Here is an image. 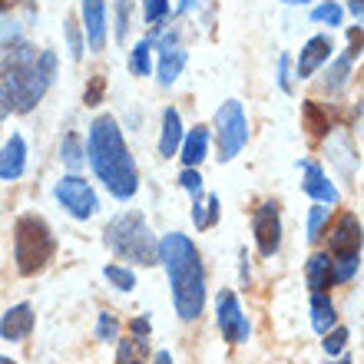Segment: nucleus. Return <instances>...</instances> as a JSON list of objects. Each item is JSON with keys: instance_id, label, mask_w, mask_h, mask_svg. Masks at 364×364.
I'll return each mask as SVG.
<instances>
[{"instance_id": "nucleus-1", "label": "nucleus", "mask_w": 364, "mask_h": 364, "mask_svg": "<svg viewBox=\"0 0 364 364\" xmlns=\"http://www.w3.org/2000/svg\"><path fill=\"white\" fill-rule=\"evenodd\" d=\"M57 77V57L53 50H37L27 40H14L4 50V63H0V93L7 96L10 109L30 113L40 103V96Z\"/></svg>"}, {"instance_id": "nucleus-2", "label": "nucleus", "mask_w": 364, "mask_h": 364, "mask_svg": "<svg viewBox=\"0 0 364 364\" xmlns=\"http://www.w3.org/2000/svg\"><path fill=\"white\" fill-rule=\"evenodd\" d=\"M159 262L166 265L169 285H173V301L182 321H196L205 308V272L196 245L182 232H169L159 242Z\"/></svg>"}, {"instance_id": "nucleus-3", "label": "nucleus", "mask_w": 364, "mask_h": 364, "mask_svg": "<svg viewBox=\"0 0 364 364\" xmlns=\"http://www.w3.org/2000/svg\"><path fill=\"white\" fill-rule=\"evenodd\" d=\"M90 163H93L100 182H106V189L113 192L116 199H133L139 189V173L126 139L119 133L113 116H96L90 126Z\"/></svg>"}, {"instance_id": "nucleus-4", "label": "nucleus", "mask_w": 364, "mask_h": 364, "mask_svg": "<svg viewBox=\"0 0 364 364\" xmlns=\"http://www.w3.org/2000/svg\"><path fill=\"white\" fill-rule=\"evenodd\" d=\"M106 245L126 262L156 265L159 262V242L149 235V225L139 212H123L106 225Z\"/></svg>"}, {"instance_id": "nucleus-5", "label": "nucleus", "mask_w": 364, "mask_h": 364, "mask_svg": "<svg viewBox=\"0 0 364 364\" xmlns=\"http://www.w3.org/2000/svg\"><path fill=\"white\" fill-rule=\"evenodd\" d=\"M57 252L53 232L40 215H20L14 229V259H17L20 275H37Z\"/></svg>"}, {"instance_id": "nucleus-6", "label": "nucleus", "mask_w": 364, "mask_h": 364, "mask_svg": "<svg viewBox=\"0 0 364 364\" xmlns=\"http://www.w3.org/2000/svg\"><path fill=\"white\" fill-rule=\"evenodd\" d=\"M328 252H331L328 259H331L335 282H351L358 272V262H361V222H358L355 212H345L335 222L331 239H328Z\"/></svg>"}, {"instance_id": "nucleus-7", "label": "nucleus", "mask_w": 364, "mask_h": 364, "mask_svg": "<svg viewBox=\"0 0 364 364\" xmlns=\"http://www.w3.org/2000/svg\"><path fill=\"white\" fill-rule=\"evenodd\" d=\"M215 136H219V159L229 163L242 153V146L249 143V123H245V109L239 100L222 103V109L215 113Z\"/></svg>"}, {"instance_id": "nucleus-8", "label": "nucleus", "mask_w": 364, "mask_h": 364, "mask_svg": "<svg viewBox=\"0 0 364 364\" xmlns=\"http://www.w3.org/2000/svg\"><path fill=\"white\" fill-rule=\"evenodd\" d=\"M215 315H219L222 338H225L229 345H242V341H249L252 325H249V318L242 315V305H239V298H235V291L222 288L219 298H215Z\"/></svg>"}, {"instance_id": "nucleus-9", "label": "nucleus", "mask_w": 364, "mask_h": 364, "mask_svg": "<svg viewBox=\"0 0 364 364\" xmlns=\"http://www.w3.org/2000/svg\"><path fill=\"white\" fill-rule=\"evenodd\" d=\"M57 199L63 202V209H67L73 219H90V215H96V209H100L96 192L90 189V182L80 179L77 173L63 176V179L57 182Z\"/></svg>"}, {"instance_id": "nucleus-10", "label": "nucleus", "mask_w": 364, "mask_h": 364, "mask_svg": "<svg viewBox=\"0 0 364 364\" xmlns=\"http://www.w3.org/2000/svg\"><path fill=\"white\" fill-rule=\"evenodd\" d=\"M252 235L259 242V252L272 259L282 245V219H278V202H262L255 215H252Z\"/></svg>"}, {"instance_id": "nucleus-11", "label": "nucleus", "mask_w": 364, "mask_h": 364, "mask_svg": "<svg viewBox=\"0 0 364 364\" xmlns=\"http://www.w3.org/2000/svg\"><path fill=\"white\" fill-rule=\"evenodd\" d=\"M83 30L93 53L106 47V0H83Z\"/></svg>"}, {"instance_id": "nucleus-12", "label": "nucleus", "mask_w": 364, "mask_h": 364, "mask_svg": "<svg viewBox=\"0 0 364 364\" xmlns=\"http://www.w3.org/2000/svg\"><path fill=\"white\" fill-rule=\"evenodd\" d=\"M30 331H33V308L30 305H14L0 318V338H7V341H23Z\"/></svg>"}, {"instance_id": "nucleus-13", "label": "nucleus", "mask_w": 364, "mask_h": 364, "mask_svg": "<svg viewBox=\"0 0 364 364\" xmlns=\"http://www.w3.org/2000/svg\"><path fill=\"white\" fill-rule=\"evenodd\" d=\"M301 186H305L308 196L315 202H321V205H335L338 202V189L328 182V176L321 173V166L311 163V159L305 163V182H301Z\"/></svg>"}, {"instance_id": "nucleus-14", "label": "nucleus", "mask_w": 364, "mask_h": 364, "mask_svg": "<svg viewBox=\"0 0 364 364\" xmlns=\"http://www.w3.org/2000/svg\"><path fill=\"white\" fill-rule=\"evenodd\" d=\"M27 166V146L23 136H10L7 146L0 149V179H20Z\"/></svg>"}, {"instance_id": "nucleus-15", "label": "nucleus", "mask_w": 364, "mask_h": 364, "mask_svg": "<svg viewBox=\"0 0 364 364\" xmlns=\"http://www.w3.org/2000/svg\"><path fill=\"white\" fill-rule=\"evenodd\" d=\"M328 57H331V40L328 37H311L301 47V57H298V77L305 80L311 77L321 63H328Z\"/></svg>"}, {"instance_id": "nucleus-16", "label": "nucleus", "mask_w": 364, "mask_h": 364, "mask_svg": "<svg viewBox=\"0 0 364 364\" xmlns=\"http://www.w3.org/2000/svg\"><path fill=\"white\" fill-rule=\"evenodd\" d=\"M182 146V119L176 113L173 106H166L163 109V136H159V156H176Z\"/></svg>"}, {"instance_id": "nucleus-17", "label": "nucleus", "mask_w": 364, "mask_h": 364, "mask_svg": "<svg viewBox=\"0 0 364 364\" xmlns=\"http://www.w3.org/2000/svg\"><path fill=\"white\" fill-rule=\"evenodd\" d=\"M338 321V311L331 305V298L325 291H311V325H315L318 335H328Z\"/></svg>"}, {"instance_id": "nucleus-18", "label": "nucleus", "mask_w": 364, "mask_h": 364, "mask_svg": "<svg viewBox=\"0 0 364 364\" xmlns=\"http://www.w3.org/2000/svg\"><path fill=\"white\" fill-rule=\"evenodd\" d=\"M205 149H209V129H205V126H196V129L186 136V143H182V163H186V169H196V166L205 159Z\"/></svg>"}, {"instance_id": "nucleus-19", "label": "nucleus", "mask_w": 364, "mask_h": 364, "mask_svg": "<svg viewBox=\"0 0 364 364\" xmlns=\"http://www.w3.org/2000/svg\"><path fill=\"white\" fill-rule=\"evenodd\" d=\"M331 282H335V272H331V259H328V252L311 255V259H308V288H311V291H325Z\"/></svg>"}, {"instance_id": "nucleus-20", "label": "nucleus", "mask_w": 364, "mask_h": 364, "mask_svg": "<svg viewBox=\"0 0 364 364\" xmlns=\"http://www.w3.org/2000/svg\"><path fill=\"white\" fill-rule=\"evenodd\" d=\"M182 67H186V50L166 47L163 50V60H159V83H163V87H173L176 80H179Z\"/></svg>"}, {"instance_id": "nucleus-21", "label": "nucleus", "mask_w": 364, "mask_h": 364, "mask_svg": "<svg viewBox=\"0 0 364 364\" xmlns=\"http://www.w3.org/2000/svg\"><path fill=\"white\" fill-rule=\"evenodd\" d=\"M149 358V345H146V338H126L116 345V364H146Z\"/></svg>"}, {"instance_id": "nucleus-22", "label": "nucleus", "mask_w": 364, "mask_h": 364, "mask_svg": "<svg viewBox=\"0 0 364 364\" xmlns=\"http://www.w3.org/2000/svg\"><path fill=\"white\" fill-rule=\"evenodd\" d=\"M219 196H209L205 205H202L196 196H192V222H196V229H212L215 222H219Z\"/></svg>"}, {"instance_id": "nucleus-23", "label": "nucleus", "mask_w": 364, "mask_h": 364, "mask_svg": "<svg viewBox=\"0 0 364 364\" xmlns=\"http://www.w3.org/2000/svg\"><path fill=\"white\" fill-rule=\"evenodd\" d=\"M301 116H305V129L311 136H328V129H331V123H328V113L321 109L318 103H301Z\"/></svg>"}, {"instance_id": "nucleus-24", "label": "nucleus", "mask_w": 364, "mask_h": 364, "mask_svg": "<svg viewBox=\"0 0 364 364\" xmlns=\"http://www.w3.org/2000/svg\"><path fill=\"white\" fill-rule=\"evenodd\" d=\"M149 50H153V43H149V40H139V43L133 47L129 70H133L136 77H146V73H149Z\"/></svg>"}, {"instance_id": "nucleus-25", "label": "nucleus", "mask_w": 364, "mask_h": 364, "mask_svg": "<svg viewBox=\"0 0 364 364\" xmlns=\"http://www.w3.org/2000/svg\"><path fill=\"white\" fill-rule=\"evenodd\" d=\"M348 77H351V57L335 60V67H331V73H328V90L338 93V90L348 83Z\"/></svg>"}, {"instance_id": "nucleus-26", "label": "nucleus", "mask_w": 364, "mask_h": 364, "mask_svg": "<svg viewBox=\"0 0 364 364\" xmlns=\"http://www.w3.org/2000/svg\"><path fill=\"white\" fill-rule=\"evenodd\" d=\"M60 153H63V163L70 166V169H80L83 166V146H80V139L73 133L63 139V146H60Z\"/></svg>"}, {"instance_id": "nucleus-27", "label": "nucleus", "mask_w": 364, "mask_h": 364, "mask_svg": "<svg viewBox=\"0 0 364 364\" xmlns=\"http://www.w3.org/2000/svg\"><path fill=\"white\" fill-rule=\"evenodd\" d=\"M106 278H109L119 291H133L136 288V275L129 269H119V265H106Z\"/></svg>"}, {"instance_id": "nucleus-28", "label": "nucleus", "mask_w": 364, "mask_h": 364, "mask_svg": "<svg viewBox=\"0 0 364 364\" xmlns=\"http://www.w3.org/2000/svg\"><path fill=\"white\" fill-rule=\"evenodd\" d=\"M311 20H315V23H328V27H338V23H341V7L328 0V4L311 10Z\"/></svg>"}, {"instance_id": "nucleus-29", "label": "nucleus", "mask_w": 364, "mask_h": 364, "mask_svg": "<svg viewBox=\"0 0 364 364\" xmlns=\"http://www.w3.org/2000/svg\"><path fill=\"white\" fill-rule=\"evenodd\" d=\"M325 219H328L325 205H315V209L308 212V239H311V242L321 239V225H325Z\"/></svg>"}, {"instance_id": "nucleus-30", "label": "nucleus", "mask_w": 364, "mask_h": 364, "mask_svg": "<svg viewBox=\"0 0 364 364\" xmlns=\"http://www.w3.org/2000/svg\"><path fill=\"white\" fill-rule=\"evenodd\" d=\"M348 345V328H331L325 335V351L328 355H341Z\"/></svg>"}, {"instance_id": "nucleus-31", "label": "nucleus", "mask_w": 364, "mask_h": 364, "mask_svg": "<svg viewBox=\"0 0 364 364\" xmlns=\"http://www.w3.org/2000/svg\"><path fill=\"white\" fill-rule=\"evenodd\" d=\"M129 7H133V0H119V14H116V43L126 40V30H129Z\"/></svg>"}, {"instance_id": "nucleus-32", "label": "nucleus", "mask_w": 364, "mask_h": 364, "mask_svg": "<svg viewBox=\"0 0 364 364\" xmlns=\"http://www.w3.org/2000/svg\"><path fill=\"white\" fill-rule=\"evenodd\" d=\"M103 93H106V80L103 77H93V80H90V87H87V93H83V103H87V106H100V103H103Z\"/></svg>"}, {"instance_id": "nucleus-33", "label": "nucleus", "mask_w": 364, "mask_h": 364, "mask_svg": "<svg viewBox=\"0 0 364 364\" xmlns=\"http://www.w3.org/2000/svg\"><path fill=\"white\" fill-rule=\"evenodd\" d=\"M166 14H169V4H166V0H146V10H143L146 23H159Z\"/></svg>"}, {"instance_id": "nucleus-34", "label": "nucleus", "mask_w": 364, "mask_h": 364, "mask_svg": "<svg viewBox=\"0 0 364 364\" xmlns=\"http://www.w3.org/2000/svg\"><path fill=\"white\" fill-rule=\"evenodd\" d=\"M96 338L100 341H116V321H113V315H100V321H96Z\"/></svg>"}, {"instance_id": "nucleus-35", "label": "nucleus", "mask_w": 364, "mask_h": 364, "mask_svg": "<svg viewBox=\"0 0 364 364\" xmlns=\"http://www.w3.org/2000/svg\"><path fill=\"white\" fill-rule=\"evenodd\" d=\"M179 182H182V189H186V192L202 196V176H199V169H186V173L179 176Z\"/></svg>"}, {"instance_id": "nucleus-36", "label": "nucleus", "mask_w": 364, "mask_h": 364, "mask_svg": "<svg viewBox=\"0 0 364 364\" xmlns=\"http://www.w3.org/2000/svg\"><path fill=\"white\" fill-rule=\"evenodd\" d=\"M67 37H70V57L80 60L83 57V40H80V30L73 27V20H67Z\"/></svg>"}, {"instance_id": "nucleus-37", "label": "nucleus", "mask_w": 364, "mask_h": 364, "mask_svg": "<svg viewBox=\"0 0 364 364\" xmlns=\"http://www.w3.org/2000/svg\"><path fill=\"white\" fill-rule=\"evenodd\" d=\"M278 87L291 93V83H288V57H278Z\"/></svg>"}, {"instance_id": "nucleus-38", "label": "nucleus", "mask_w": 364, "mask_h": 364, "mask_svg": "<svg viewBox=\"0 0 364 364\" xmlns=\"http://www.w3.org/2000/svg\"><path fill=\"white\" fill-rule=\"evenodd\" d=\"M129 328H133L136 338H146V335H149V318H133V325H129Z\"/></svg>"}, {"instance_id": "nucleus-39", "label": "nucleus", "mask_w": 364, "mask_h": 364, "mask_svg": "<svg viewBox=\"0 0 364 364\" xmlns=\"http://www.w3.org/2000/svg\"><path fill=\"white\" fill-rule=\"evenodd\" d=\"M348 40H351V57H358V53H361V27L351 30V33H348Z\"/></svg>"}, {"instance_id": "nucleus-40", "label": "nucleus", "mask_w": 364, "mask_h": 364, "mask_svg": "<svg viewBox=\"0 0 364 364\" xmlns=\"http://www.w3.org/2000/svg\"><path fill=\"white\" fill-rule=\"evenodd\" d=\"M153 364H173V355H169V351H159V355L153 358Z\"/></svg>"}, {"instance_id": "nucleus-41", "label": "nucleus", "mask_w": 364, "mask_h": 364, "mask_svg": "<svg viewBox=\"0 0 364 364\" xmlns=\"http://www.w3.org/2000/svg\"><path fill=\"white\" fill-rule=\"evenodd\" d=\"M7 113H10V103H7V96L0 93V119H4V116H7Z\"/></svg>"}, {"instance_id": "nucleus-42", "label": "nucleus", "mask_w": 364, "mask_h": 364, "mask_svg": "<svg viewBox=\"0 0 364 364\" xmlns=\"http://www.w3.org/2000/svg\"><path fill=\"white\" fill-rule=\"evenodd\" d=\"M351 10H355V17L361 20V0H351Z\"/></svg>"}, {"instance_id": "nucleus-43", "label": "nucleus", "mask_w": 364, "mask_h": 364, "mask_svg": "<svg viewBox=\"0 0 364 364\" xmlns=\"http://www.w3.org/2000/svg\"><path fill=\"white\" fill-rule=\"evenodd\" d=\"M7 7H14V0H0V10H7Z\"/></svg>"}, {"instance_id": "nucleus-44", "label": "nucleus", "mask_w": 364, "mask_h": 364, "mask_svg": "<svg viewBox=\"0 0 364 364\" xmlns=\"http://www.w3.org/2000/svg\"><path fill=\"white\" fill-rule=\"evenodd\" d=\"M282 4H308V0H282Z\"/></svg>"}, {"instance_id": "nucleus-45", "label": "nucleus", "mask_w": 364, "mask_h": 364, "mask_svg": "<svg viewBox=\"0 0 364 364\" xmlns=\"http://www.w3.org/2000/svg\"><path fill=\"white\" fill-rule=\"evenodd\" d=\"M0 364H17V361H10V358H0Z\"/></svg>"}, {"instance_id": "nucleus-46", "label": "nucleus", "mask_w": 364, "mask_h": 364, "mask_svg": "<svg viewBox=\"0 0 364 364\" xmlns=\"http://www.w3.org/2000/svg\"><path fill=\"white\" fill-rule=\"evenodd\" d=\"M335 364H351V358H341V361H335Z\"/></svg>"}, {"instance_id": "nucleus-47", "label": "nucleus", "mask_w": 364, "mask_h": 364, "mask_svg": "<svg viewBox=\"0 0 364 364\" xmlns=\"http://www.w3.org/2000/svg\"><path fill=\"white\" fill-rule=\"evenodd\" d=\"M182 7H186V0H182Z\"/></svg>"}]
</instances>
